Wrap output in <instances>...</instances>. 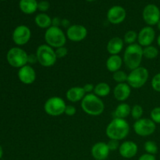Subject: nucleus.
<instances>
[{
	"label": "nucleus",
	"instance_id": "nucleus-22",
	"mask_svg": "<svg viewBox=\"0 0 160 160\" xmlns=\"http://www.w3.org/2000/svg\"><path fill=\"white\" fill-rule=\"evenodd\" d=\"M38 4L37 0H20L19 7L23 13L30 15L38 10Z\"/></svg>",
	"mask_w": 160,
	"mask_h": 160
},
{
	"label": "nucleus",
	"instance_id": "nucleus-2",
	"mask_svg": "<svg viewBox=\"0 0 160 160\" xmlns=\"http://www.w3.org/2000/svg\"><path fill=\"white\" fill-rule=\"evenodd\" d=\"M143 57V48L135 43L128 45L125 48L123 60L127 68L132 70L141 67Z\"/></svg>",
	"mask_w": 160,
	"mask_h": 160
},
{
	"label": "nucleus",
	"instance_id": "nucleus-46",
	"mask_svg": "<svg viewBox=\"0 0 160 160\" xmlns=\"http://www.w3.org/2000/svg\"><path fill=\"white\" fill-rule=\"evenodd\" d=\"M2 1H4V0H2Z\"/></svg>",
	"mask_w": 160,
	"mask_h": 160
},
{
	"label": "nucleus",
	"instance_id": "nucleus-35",
	"mask_svg": "<svg viewBox=\"0 0 160 160\" xmlns=\"http://www.w3.org/2000/svg\"><path fill=\"white\" fill-rule=\"evenodd\" d=\"M120 141L114 140V139H109V141L108 142L107 145L109 147V150L110 151H116V150L119 149L120 148Z\"/></svg>",
	"mask_w": 160,
	"mask_h": 160
},
{
	"label": "nucleus",
	"instance_id": "nucleus-40",
	"mask_svg": "<svg viewBox=\"0 0 160 160\" xmlns=\"http://www.w3.org/2000/svg\"><path fill=\"white\" fill-rule=\"evenodd\" d=\"M37 62H38V59H37V56H36V54L28 55V63L34 64Z\"/></svg>",
	"mask_w": 160,
	"mask_h": 160
},
{
	"label": "nucleus",
	"instance_id": "nucleus-37",
	"mask_svg": "<svg viewBox=\"0 0 160 160\" xmlns=\"http://www.w3.org/2000/svg\"><path fill=\"white\" fill-rule=\"evenodd\" d=\"M83 88H84V92L86 94H91L92 92H94V89H95V85L92 84H86L83 86Z\"/></svg>",
	"mask_w": 160,
	"mask_h": 160
},
{
	"label": "nucleus",
	"instance_id": "nucleus-15",
	"mask_svg": "<svg viewBox=\"0 0 160 160\" xmlns=\"http://www.w3.org/2000/svg\"><path fill=\"white\" fill-rule=\"evenodd\" d=\"M17 76H18L20 82L24 84H33L35 81L36 78H37L35 70L31 65H28V64L19 69Z\"/></svg>",
	"mask_w": 160,
	"mask_h": 160
},
{
	"label": "nucleus",
	"instance_id": "nucleus-3",
	"mask_svg": "<svg viewBox=\"0 0 160 160\" xmlns=\"http://www.w3.org/2000/svg\"><path fill=\"white\" fill-rule=\"evenodd\" d=\"M83 111L92 117H98L105 110V105L102 100L94 93L87 94L81 102Z\"/></svg>",
	"mask_w": 160,
	"mask_h": 160
},
{
	"label": "nucleus",
	"instance_id": "nucleus-30",
	"mask_svg": "<svg viewBox=\"0 0 160 160\" xmlns=\"http://www.w3.org/2000/svg\"><path fill=\"white\" fill-rule=\"evenodd\" d=\"M144 113V109L142 106L140 105H134L132 108H131V115L133 119L135 120H139L142 117Z\"/></svg>",
	"mask_w": 160,
	"mask_h": 160
},
{
	"label": "nucleus",
	"instance_id": "nucleus-41",
	"mask_svg": "<svg viewBox=\"0 0 160 160\" xmlns=\"http://www.w3.org/2000/svg\"><path fill=\"white\" fill-rule=\"evenodd\" d=\"M63 27H66V28H68L70 26V21H69L68 20H67V19H62V24Z\"/></svg>",
	"mask_w": 160,
	"mask_h": 160
},
{
	"label": "nucleus",
	"instance_id": "nucleus-12",
	"mask_svg": "<svg viewBox=\"0 0 160 160\" xmlns=\"http://www.w3.org/2000/svg\"><path fill=\"white\" fill-rule=\"evenodd\" d=\"M67 38L73 42H79L84 40L88 35V30L84 25L73 24L70 25L66 32Z\"/></svg>",
	"mask_w": 160,
	"mask_h": 160
},
{
	"label": "nucleus",
	"instance_id": "nucleus-27",
	"mask_svg": "<svg viewBox=\"0 0 160 160\" xmlns=\"http://www.w3.org/2000/svg\"><path fill=\"white\" fill-rule=\"evenodd\" d=\"M138 41V33L135 31H128L125 33L124 37H123V42L124 43L128 44V45L135 44Z\"/></svg>",
	"mask_w": 160,
	"mask_h": 160
},
{
	"label": "nucleus",
	"instance_id": "nucleus-1",
	"mask_svg": "<svg viewBox=\"0 0 160 160\" xmlns=\"http://www.w3.org/2000/svg\"><path fill=\"white\" fill-rule=\"evenodd\" d=\"M130 132V125L125 119L113 118L106 129V136L109 139L120 141L128 137Z\"/></svg>",
	"mask_w": 160,
	"mask_h": 160
},
{
	"label": "nucleus",
	"instance_id": "nucleus-36",
	"mask_svg": "<svg viewBox=\"0 0 160 160\" xmlns=\"http://www.w3.org/2000/svg\"><path fill=\"white\" fill-rule=\"evenodd\" d=\"M76 112L77 109L74 106H72V105H68V106L67 105V107H66L65 109V112H64V114H66V115L68 116V117H72V116H74L75 114H76Z\"/></svg>",
	"mask_w": 160,
	"mask_h": 160
},
{
	"label": "nucleus",
	"instance_id": "nucleus-33",
	"mask_svg": "<svg viewBox=\"0 0 160 160\" xmlns=\"http://www.w3.org/2000/svg\"><path fill=\"white\" fill-rule=\"evenodd\" d=\"M55 52H56V55L57 59H62V58L66 57L68 54V49L67 48H66L65 46L59 47V48H57L55 49Z\"/></svg>",
	"mask_w": 160,
	"mask_h": 160
},
{
	"label": "nucleus",
	"instance_id": "nucleus-38",
	"mask_svg": "<svg viewBox=\"0 0 160 160\" xmlns=\"http://www.w3.org/2000/svg\"><path fill=\"white\" fill-rule=\"evenodd\" d=\"M138 160H156V159L155 157V156H153V155L145 153V154H143L142 156H141Z\"/></svg>",
	"mask_w": 160,
	"mask_h": 160
},
{
	"label": "nucleus",
	"instance_id": "nucleus-24",
	"mask_svg": "<svg viewBox=\"0 0 160 160\" xmlns=\"http://www.w3.org/2000/svg\"><path fill=\"white\" fill-rule=\"evenodd\" d=\"M131 108L128 103L121 102L116 108L112 115H113L114 118L125 119L128 116L131 115Z\"/></svg>",
	"mask_w": 160,
	"mask_h": 160
},
{
	"label": "nucleus",
	"instance_id": "nucleus-26",
	"mask_svg": "<svg viewBox=\"0 0 160 160\" xmlns=\"http://www.w3.org/2000/svg\"><path fill=\"white\" fill-rule=\"evenodd\" d=\"M159 56V49L153 45L144 47L143 56L148 59H156Z\"/></svg>",
	"mask_w": 160,
	"mask_h": 160
},
{
	"label": "nucleus",
	"instance_id": "nucleus-45",
	"mask_svg": "<svg viewBox=\"0 0 160 160\" xmlns=\"http://www.w3.org/2000/svg\"><path fill=\"white\" fill-rule=\"evenodd\" d=\"M85 1H87V2H93V1H95V0H85Z\"/></svg>",
	"mask_w": 160,
	"mask_h": 160
},
{
	"label": "nucleus",
	"instance_id": "nucleus-9",
	"mask_svg": "<svg viewBox=\"0 0 160 160\" xmlns=\"http://www.w3.org/2000/svg\"><path fill=\"white\" fill-rule=\"evenodd\" d=\"M134 131L136 134L141 137H148L156 131V124L148 118H141L134 123Z\"/></svg>",
	"mask_w": 160,
	"mask_h": 160
},
{
	"label": "nucleus",
	"instance_id": "nucleus-17",
	"mask_svg": "<svg viewBox=\"0 0 160 160\" xmlns=\"http://www.w3.org/2000/svg\"><path fill=\"white\" fill-rule=\"evenodd\" d=\"M118 150L122 157L125 159H131L137 155L138 147L137 144L133 141H125L120 144Z\"/></svg>",
	"mask_w": 160,
	"mask_h": 160
},
{
	"label": "nucleus",
	"instance_id": "nucleus-32",
	"mask_svg": "<svg viewBox=\"0 0 160 160\" xmlns=\"http://www.w3.org/2000/svg\"><path fill=\"white\" fill-rule=\"evenodd\" d=\"M152 88L154 91L160 92V73H156L152 78L151 81Z\"/></svg>",
	"mask_w": 160,
	"mask_h": 160
},
{
	"label": "nucleus",
	"instance_id": "nucleus-43",
	"mask_svg": "<svg viewBox=\"0 0 160 160\" xmlns=\"http://www.w3.org/2000/svg\"><path fill=\"white\" fill-rule=\"evenodd\" d=\"M157 44H158V45L160 47V34L158 36V38H157Z\"/></svg>",
	"mask_w": 160,
	"mask_h": 160
},
{
	"label": "nucleus",
	"instance_id": "nucleus-39",
	"mask_svg": "<svg viewBox=\"0 0 160 160\" xmlns=\"http://www.w3.org/2000/svg\"><path fill=\"white\" fill-rule=\"evenodd\" d=\"M62 24V20L59 17H54L52 19V26L59 27Z\"/></svg>",
	"mask_w": 160,
	"mask_h": 160
},
{
	"label": "nucleus",
	"instance_id": "nucleus-23",
	"mask_svg": "<svg viewBox=\"0 0 160 160\" xmlns=\"http://www.w3.org/2000/svg\"><path fill=\"white\" fill-rule=\"evenodd\" d=\"M34 23L38 28L48 29L52 26V18L45 12H40L34 17Z\"/></svg>",
	"mask_w": 160,
	"mask_h": 160
},
{
	"label": "nucleus",
	"instance_id": "nucleus-34",
	"mask_svg": "<svg viewBox=\"0 0 160 160\" xmlns=\"http://www.w3.org/2000/svg\"><path fill=\"white\" fill-rule=\"evenodd\" d=\"M50 8V3L46 0H42L40 1L38 4V9L42 12H45L48 11Z\"/></svg>",
	"mask_w": 160,
	"mask_h": 160
},
{
	"label": "nucleus",
	"instance_id": "nucleus-29",
	"mask_svg": "<svg viewBox=\"0 0 160 160\" xmlns=\"http://www.w3.org/2000/svg\"><path fill=\"white\" fill-rule=\"evenodd\" d=\"M112 78L114 81L117 83V84H120V83H126L128 81V74H127L126 72L123 71V70H120L118 71H116L112 73Z\"/></svg>",
	"mask_w": 160,
	"mask_h": 160
},
{
	"label": "nucleus",
	"instance_id": "nucleus-6",
	"mask_svg": "<svg viewBox=\"0 0 160 160\" xmlns=\"http://www.w3.org/2000/svg\"><path fill=\"white\" fill-rule=\"evenodd\" d=\"M148 78H149V73L147 68L144 67H139L134 70H131L128 74L127 83L131 86V88H141L146 84Z\"/></svg>",
	"mask_w": 160,
	"mask_h": 160
},
{
	"label": "nucleus",
	"instance_id": "nucleus-44",
	"mask_svg": "<svg viewBox=\"0 0 160 160\" xmlns=\"http://www.w3.org/2000/svg\"><path fill=\"white\" fill-rule=\"evenodd\" d=\"M156 25H157V28H158V29H159V31H160V20H159V22H158V23H157V24H156Z\"/></svg>",
	"mask_w": 160,
	"mask_h": 160
},
{
	"label": "nucleus",
	"instance_id": "nucleus-8",
	"mask_svg": "<svg viewBox=\"0 0 160 160\" xmlns=\"http://www.w3.org/2000/svg\"><path fill=\"white\" fill-rule=\"evenodd\" d=\"M67 107L65 101L62 98L53 96L48 98L44 104V110L51 117H59L65 112Z\"/></svg>",
	"mask_w": 160,
	"mask_h": 160
},
{
	"label": "nucleus",
	"instance_id": "nucleus-16",
	"mask_svg": "<svg viewBox=\"0 0 160 160\" xmlns=\"http://www.w3.org/2000/svg\"><path fill=\"white\" fill-rule=\"evenodd\" d=\"M109 147L107 143L103 142H96L91 149V154L95 160H106L109 155Z\"/></svg>",
	"mask_w": 160,
	"mask_h": 160
},
{
	"label": "nucleus",
	"instance_id": "nucleus-7",
	"mask_svg": "<svg viewBox=\"0 0 160 160\" xmlns=\"http://www.w3.org/2000/svg\"><path fill=\"white\" fill-rule=\"evenodd\" d=\"M6 59L11 67L20 69L28 63V54L21 48L13 47L8 51Z\"/></svg>",
	"mask_w": 160,
	"mask_h": 160
},
{
	"label": "nucleus",
	"instance_id": "nucleus-10",
	"mask_svg": "<svg viewBox=\"0 0 160 160\" xmlns=\"http://www.w3.org/2000/svg\"><path fill=\"white\" fill-rule=\"evenodd\" d=\"M142 18L148 26H154L160 20V9L156 5L148 4L142 11Z\"/></svg>",
	"mask_w": 160,
	"mask_h": 160
},
{
	"label": "nucleus",
	"instance_id": "nucleus-28",
	"mask_svg": "<svg viewBox=\"0 0 160 160\" xmlns=\"http://www.w3.org/2000/svg\"><path fill=\"white\" fill-rule=\"evenodd\" d=\"M144 148L148 154H151L155 156L158 152V145L154 141H147L144 145Z\"/></svg>",
	"mask_w": 160,
	"mask_h": 160
},
{
	"label": "nucleus",
	"instance_id": "nucleus-25",
	"mask_svg": "<svg viewBox=\"0 0 160 160\" xmlns=\"http://www.w3.org/2000/svg\"><path fill=\"white\" fill-rule=\"evenodd\" d=\"M111 88L107 83L100 82L95 86L94 94L98 96L99 98L108 96L110 94Z\"/></svg>",
	"mask_w": 160,
	"mask_h": 160
},
{
	"label": "nucleus",
	"instance_id": "nucleus-13",
	"mask_svg": "<svg viewBox=\"0 0 160 160\" xmlns=\"http://www.w3.org/2000/svg\"><path fill=\"white\" fill-rule=\"evenodd\" d=\"M156 39V31L151 26H145L138 34V44L142 47L152 45Z\"/></svg>",
	"mask_w": 160,
	"mask_h": 160
},
{
	"label": "nucleus",
	"instance_id": "nucleus-11",
	"mask_svg": "<svg viewBox=\"0 0 160 160\" xmlns=\"http://www.w3.org/2000/svg\"><path fill=\"white\" fill-rule=\"evenodd\" d=\"M31 38V29L26 25H19L14 29L12 38L14 43L18 46L26 45Z\"/></svg>",
	"mask_w": 160,
	"mask_h": 160
},
{
	"label": "nucleus",
	"instance_id": "nucleus-19",
	"mask_svg": "<svg viewBox=\"0 0 160 160\" xmlns=\"http://www.w3.org/2000/svg\"><path fill=\"white\" fill-rule=\"evenodd\" d=\"M87 95L84 92L83 87H79V86H75L72 87L67 90L66 93V97L68 101L71 102H81L84 96Z\"/></svg>",
	"mask_w": 160,
	"mask_h": 160
},
{
	"label": "nucleus",
	"instance_id": "nucleus-4",
	"mask_svg": "<svg viewBox=\"0 0 160 160\" xmlns=\"http://www.w3.org/2000/svg\"><path fill=\"white\" fill-rule=\"evenodd\" d=\"M67 35L59 27L51 26L45 32V41L48 45L53 48L65 46Z\"/></svg>",
	"mask_w": 160,
	"mask_h": 160
},
{
	"label": "nucleus",
	"instance_id": "nucleus-20",
	"mask_svg": "<svg viewBox=\"0 0 160 160\" xmlns=\"http://www.w3.org/2000/svg\"><path fill=\"white\" fill-rule=\"evenodd\" d=\"M124 46L123 39L120 37H113L108 42L106 49L110 55H118Z\"/></svg>",
	"mask_w": 160,
	"mask_h": 160
},
{
	"label": "nucleus",
	"instance_id": "nucleus-31",
	"mask_svg": "<svg viewBox=\"0 0 160 160\" xmlns=\"http://www.w3.org/2000/svg\"><path fill=\"white\" fill-rule=\"evenodd\" d=\"M150 119L155 123L160 124V106L155 107L150 112Z\"/></svg>",
	"mask_w": 160,
	"mask_h": 160
},
{
	"label": "nucleus",
	"instance_id": "nucleus-42",
	"mask_svg": "<svg viewBox=\"0 0 160 160\" xmlns=\"http://www.w3.org/2000/svg\"><path fill=\"white\" fill-rule=\"evenodd\" d=\"M2 155H3V149H2V147L1 145H0V159H1L2 157Z\"/></svg>",
	"mask_w": 160,
	"mask_h": 160
},
{
	"label": "nucleus",
	"instance_id": "nucleus-5",
	"mask_svg": "<svg viewBox=\"0 0 160 160\" xmlns=\"http://www.w3.org/2000/svg\"><path fill=\"white\" fill-rule=\"evenodd\" d=\"M38 62L44 67H51L56 64V57L55 49L47 44H43L38 47L36 50Z\"/></svg>",
	"mask_w": 160,
	"mask_h": 160
},
{
	"label": "nucleus",
	"instance_id": "nucleus-18",
	"mask_svg": "<svg viewBox=\"0 0 160 160\" xmlns=\"http://www.w3.org/2000/svg\"><path fill=\"white\" fill-rule=\"evenodd\" d=\"M131 94V88L128 83L117 84L113 89L114 98L119 102H124Z\"/></svg>",
	"mask_w": 160,
	"mask_h": 160
},
{
	"label": "nucleus",
	"instance_id": "nucleus-14",
	"mask_svg": "<svg viewBox=\"0 0 160 160\" xmlns=\"http://www.w3.org/2000/svg\"><path fill=\"white\" fill-rule=\"evenodd\" d=\"M106 17L108 21L112 24H120L126 19V9L121 6H113L109 9Z\"/></svg>",
	"mask_w": 160,
	"mask_h": 160
},
{
	"label": "nucleus",
	"instance_id": "nucleus-21",
	"mask_svg": "<svg viewBox=\"0 0 160 160\" xmlns=\"http://www.w3.org/2000/svg\"><path fill=\"white\" fill-rule=\"evenodd\" d=\"M123 60L119 55H110L106 62V67L111 73H114L120 70Z\"/></svg>",
	"mask_w": 160,
	"mask_h": 160
}]
</instances>
